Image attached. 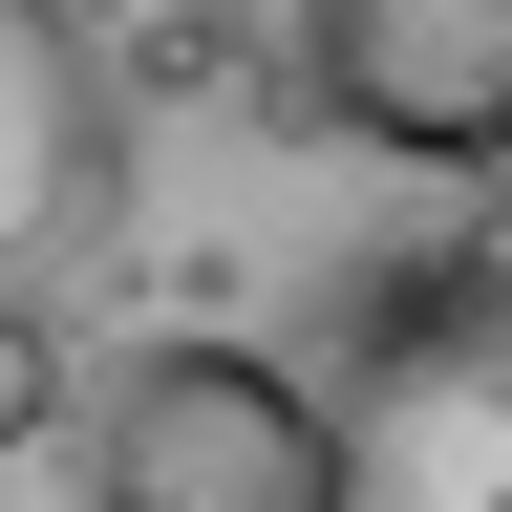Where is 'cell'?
<instances>
[{
	"instance_id": "1",
	"label": "cell",
	"mask_w": 512,
	"mask_h": 512,
	"mask_svg": "<svg viewBox=\"0 0 512 512\" xmlns=\"http://www.w3.org/2000/svg\"><path fill=\"white\" fill-rule=\"evenodd\" d=\"M214 43L299 150L512 192V0H214Z\"/></svg>"
},
{
	"instance_id": "3",
	"label": "cell",
	"mask_w": 512,
	"mask_h": 512,
	"mask_svg": "<svg viewBox=\"0 0 512 512\" xmlns=\"http://www.w3.org/2000/svg\"><path fill=\"white\" fill-rule=\"evenodd\" d=\"M128 235V43L86 0H0V299H64Z\"/></svg>"
},
{
	"instance_id": "2",
	"label": "cell",
	"mask_w": 512,
	"mask_h": 512,
	"mask_svg": "<svg viewBox=\"0 0 512 512\" xmlns=\"http://www.w3.org/2000/svg\"><path fill=\"white\" fill-rule=\"evenodd\" d=\"M64 470L86 512H363V427L278 342H128L64 406Z\"/></svg>"
},
{
	"instance_id": "4",
	"label": "cell",
	"mask_w": 512,
	"mask_h": 512,
	"mask_svg": "<svg viewBox=\"0 0 512 512\" xmlns=\"http://www.w3.org/2000/svg\"><path fill=\"white\" fill-rule=\"evenodd\" d=\"M64 406H86L64 320H43V299H0V448H64Z\"/></svg>"
}]
</instances>
